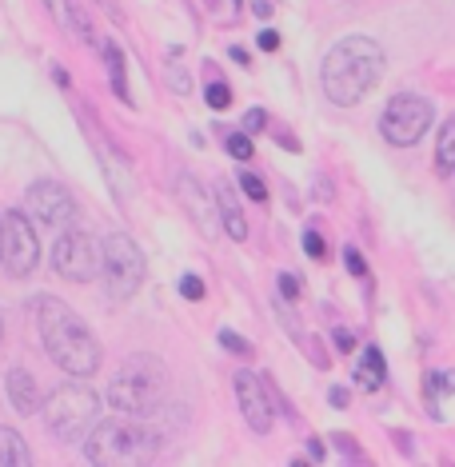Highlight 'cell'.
Returning a JSON list of instances; mask_svg holds the SVG:
<instances>
[{
  "mask_svg": "<svg viewBox=\"0 0 455 467\" xmlns=\"http://www.w3.org/2000/svg\"><path fill=\"white\" fill-rule=\"evenodd\" d=\"M379 80H384V49L371 36H348L323 56V96L340 108H356Z\"/></svg>",
  "mask_w": 455,
  "mask_h": 467,
  "instance_id": "6da1fadb",
  "label": "cell"
},
{
  "mask_svg": "<svg viewBox=\"0 0 455 467\" xmlns=\"http://www.w3.org/2000/svg\"><path fill=\"white\" fill-rule=\"evenodd\" d=\"M36 324H41L44 352H49L52 363L64 368L68 376L85 380L100 368V343L92 340L85 320H80L68 304L52 300V296H41V304H36Z\"/></svg>",
  "mask_w": 455,
  "mask_h": 467,
  "instance_id": "7a4b0ae2",
  "label": "cell"
},
{
  "mask_svg": "<svg viewBox=\"0 0 455 467\" xmlns=\"http://www.w3.org/2000/svg\"><path fill=\"white\" fill-rule=\"evenodd\" d=\"M160 452L152 427L132 424V419H105L92 424L85 435V455L96 467H124V463H148Z\"/></svg>",
  "mask_w": 455,
  "mask_h": 467,
  "instance_id": "3957f363",
  "label": "cell"
},
{
  "mask_svg": "<svg viewBox=\"0 0 455 467\" xmlns=\"http://www.w3.org/2000/svg\"><path fill=\"white\" fill-rule=\"evenodd\" d=\"M168 396V371L156 356H132L120 363L108 384V404L120 416H152Z\"/></svg>",
  "mask_w": 455,
  "mask_h": 467,
  "instance_id": "277c9868",
  "label": "cell"
},
{
  "mask_svg": "<svg viewBox=\"0 0 455 467\" xmlns=\"http://www.w3.org/2000/svg\"><path fill=\"white\" fill-rule=\"evenodd\" d=\"M41 407H44V419H49V432L60 444H80L100 416L96 391H88L85 384H60L49 396V404H41Z\"/></svg>",
  "mask_w": 455,
  "mask_h": 467,
  "instance_id": "5b68a950",
  "label": "cell"
},
{
  "mask_svg": "<svg viewBox=\"0 0 455 467\" xmlns=\"http://www.w3.org/2000/svg\"><path fill=\"white\" fill-rule=\"evenodd\" d=\"M100 276H105V288L113 300H132L144 284V252L136 248L132 236L124 232H113L100 248Z\"/></svg>",
  "mask_w": 455,
  "mask_h": 467,
  "instance_id": "8992f818",
  "label": "cell"
},
{
  "mask_svg": "<svg viewBox=\"0 0 455 467\" xmlns=\"http://www.w3.org/2000/svg\"><path fill=\"white\" fill-rule=\"evenodd\" d=\"M432 100L415 96V92H399V96L387 100L384 116H379V133H384L387 144L396 148H412L415 140H423V133L432 128Z\"/></svg>",
  "mask_w": 455,
  "mask_h": 467,
  "instance_id": "52a82bcc",
  "label": "cell"
},
{
  "mask_svg": "<svg viewBox=\"0 0 455 467\" xmlns=\"http://www.w3.org/2000/svg\"><path fill=\"white\" fill-rule=\"evenodd\" d=\"M52 268L68 279V284H88L100 276V248L88 232H80L77 224L64 228L52 244Z\"/></svg>",
  "mask_w": 455,
  "mask_h": 467,
  "instance_id": "ba28073f",
  "label": "cell"
},
{
  "mask_svg": "<svg viewBox=\"0 0 455 467\" xmlns=\"http://www.w3.org/2000/svg\"><path fill=\"white\" fill-rule=\"evenodd\" d=\"M0 260H5L8 276H29L41 260V240H36L29 216L16 208L0 220Z\"/></svg>",
  "mask_w": 455,
  "mask_h": 467,
  "instance_id": "9c48e42d",
  "label": "cell"
},
{
  "mask_svg": "<svg viewBox=\"0 0 455 467\" xmlns=\"http://www.w3.org/2000/svg\"><path fill=\"white\" fill-rule=\"evenodd\" d=\"M29 216L52 232H64L77 224V200L57 180H36L29 188Z\"/></svg>",
  "mask_w": 455,
  "mask_h": 467,
  "instance_id": "30bf717a",
  "label": "cell"
},
{
  "mask_svg": "<svg viewBox=\"0 0 455 467\" xmlns=\"http://www.w3.org/2000/svg\"><path fill=\"white\" fill-rule=\"evenodd\" d=\"M236 399H240V412H244L248 427H252L256 435L272 432V424H276L272 396H268V388L259 384L252 371H236Z\"/></svg>",
  "mask_w": 455,
  "mask_h": 467,
  "instance_id": "8fae6325",
  "label": "cell"
},
{
  "mask_svg": "<svg viewBox=\"0 0 455 467\" xmlns=\"http://www.w3.org/2000/svg\"><path fill=\"white\" fill-rule=\"evenodd\" d=\"M5 388H8V399H13V407L21 416H32V412H41V388H36V380H32V371H24V368H13L8 371V380H5Z\"/></svg>",
  "mask_w": 455,
  "mask_h": 467,
  "instance_id": "7c38bea8",
  "label": "cell"
},
{
  "mask_svg": "<svg viewBox=\"0 0 455 467\" xmlns=\"http://www.w3.org/2000/svg\"><path fill=\"white\" fill-rule=\"evenodd\" d=\"M180 196H184V208H188V216L196 220V228L204 232V236H212V232H216V212H212V204L204 200V192L188 180V176L180 180Z\"/></svg>",
  "mask_w": 455,
  "mask_h": 467,
  "instance_id": "4fadbf2b",
  "label": "cell"
},
{
  "mask_svg": "<svg viewBox=\"0 0 455 467\" xmlns=\"http://www.w3.org/2000/svg\"><path fill=\"white\" fill-rule=\"evenodd\" d=\"M216 204H220V220H224L228 236L244 240L248 236V220H244V212H240V200H236V192H232L228 184H216Z\"/></svg>",
  "mask_w": 455,
  "mask_h": 467,
  "instance_id": "5bb4252c",
  "label": "cell"
},
{
  "mask_svg": "<svg viewBox=\"0 0 455 467\" xmlns=\"http://www.w3.org/2000/svg\"><path fill=\"white\" fill-rule=\"evenodd\" d=\"M384 380H387L384 352H379V348H368L364 356H359V363H356V384L368 388V391H379V388H384Z\"/></svg>",
  "mask_w": 455,
  "mask_h": 467,
  "instance_id": "9a60e30c",
  "label": "cell"
},
{
  "mask_svg": "<svg viewBox=\"0 0 455 467\" xmlns=\"http://www.w3.org/2000/svg\"><path fill=\"white\" fill-rule=\"evenodd\" d=\"M32 452L13 427H0V467H29Z\"/></svg>",
  "mask_w": 455,
  "mask_h": 467,
  "instance_id": "2e32d148",
  "label": "cell"
},
{
  "mask_svg": "<svg viewBox=\"0 0 455 467\" xmlns=\"http://www.w3.org/2000/svg\"><path fill=\"white\" fill-rule=\"evenodd\" d=\"M435 172L440 176L455 172V120H443L440 140H435Z\"/></svg>",
  "mask_w": 455,
  "mask_h": 467,
  "instance_id": "e0dca14e",
  "label": "cell"
},
{
  "mask_svg": "<svg viewBox=\"0 0 455 467\" xmlns=\"http://www.w3.org/2000/svg\"><path fill=\"white\" fill-rule=\"evenodd\" d=\"M105 60H108V77H113V92L120 100H128V84H124V52L120 44H105Z\"/></svg>",
  "mask_w": 455,
  "mask_h": 467,
  "instance_id": "ac0fdd59",
  "label": "cell"
},
{
  "mask_svg": "<svg viewBox=\"0 0 455 467\" xmlns=\"http://www.w3.org/2000/svg\"><path fill=\"white\" fill-rule=\"evenodd\" d=\"M204 96H208V108H216V112H224V108L232 105V88H228L224 80H208Z\"/></svg>",
  "mask_w": 455,
  "mask_h": 467,
  "instance_id": "d6986e66",
  "label": "cell"
},
{
  "mask_svg": "<svg viewBox=\"0 0 455 467\" xmlns=\"http://www.w3.org/2000/svg\"><path fill=\"white\" fill-rule=\"evenodd\" d=\"M240 188L252 196L256 204H264V200H268V188H264V180H259L256 172H240Z\"/></svg>",
  "mask_w": 455,
  "mask_h": 467,
  "instance_id": "ffe728a7",
  "label": "cell"
},
{
  "mask_svg": "<svg viewBox=\"0 0 455 467\" xmlns=\"http://www.w3.org/2000/svg\"><path fill=\"white\" fill-rule=\"evenodd\" d=\"M228 152L236 156V160H252V140H248V133H232L228 136Z\"/></svg>",
  "mask_w": 455,
  "mask_h": 467,
  "instance_id": "44dd1931",
  "label": "cell"
},
{
  "mask_svg": "<svg viewBox=\"0 0 455 467\" xmlns=\"http://www.w3.org/2000/svg\"><path fill=\"white\" fill-rule=\"evenodd\" d=\"M180 296L184 300H204V279L200 276H180Z\"/></svg>",
  "mask_w": 455,
  "mask_h": 467,
  "instance_id": "7402d4cb",
  "label": "cell"
},
{
  "mask_svg": "<svg viewBox=\"0 0 455 467\" xmlns=\"http://www.w3.org/2000/svg\"><path fill=\"white\" fill-rule=\"evenodd\" d=\"M44 5H49L52 21H57L60 28H72V8H68V0H44Z\"/></svg>",
  "mask_w": 455,
  "mask_h": 467,
  "instance_id": "603a6c76",
  "label": "cell"
},
{
  "mask_svg": "<svg viewBox=\"0 0 455 467\" xmlns=\"http://www.w3.org/2000/svg\"><path fill=\"white\" fill-rule=\"evenodd\" d=\"M220 343H224V348H228V352H236V356H248V343H244V340H240V335H236V332H220Z\"/></svg>",
  "mask_w": 455,
  "mask_h": 467,
  "instance_id": "cb8c5ba5",
  "label": "cell"
},
{
  "mask_svg": "<svg viewBox=\"0 0 455 467\" xmlns=\"http://www.w3.org/2000/svg\"><path fill=\"white\" fill-rule=\"evenodd\" d=\"M343 264H348V272H351V276H364V272H368V268H364V256H359L356 248L343 252Z\"/></svg>",
  "mask_w": 455,
  "mask_h": 467,
  "instance_id": "d4e9b609",
  "label": "cell"
},
{
  "mask_svg": "<svg viewBox=\"0 0 455 467\" xmlns=\"http://www.w3.org/2000/svg\"><path fill=\"white\" fill-rule=\"evenodd\" d=\"M264 124H268L264 108H252V112H248V116H244V133H259V128H264Z\"/></svg>",
  "mask_w": 455,
  "mask_h": 467,
  "instance_id": "484cf974",
  "label": "cell"
},
{
  "mask_svg": "<svg viewBox=\"0 0 455 467\" xmlns=\"http://www.w3.org/2000/svg\"><path fill=\"white\" fill-rule=\"evenodd\" d=\"M304 248H308V256H312V260H320V256H323V240H320V232H304Z\"/></svg>",
  "mask_w": 455,
  "mask_h": 467,
  "instance_id": "4316f807",
  "label": "cell"
},
{
  "mask_svg": "<svg viewBox=\"0 0 455 467\" xmlns=\"http://www.w3.org/2000/svg\"><path fill=\"white\" fill-rule=\"evenodd\" d=\"M280 292H284V300H300V284H296V276H280Z\"/></svg>",
  "mask_w": 455,
  "mask_h": 467,
  "instance_id": "83f0119b",
  "label": "cell"
},
{
  "mask_svg": "<svg viewBox=\"0 0 455 467\" xmlns=\"http://www.w3.org/2000/svg\"><path fill=\"white\" fill-rule=\"evenodd\" d=\"M332 340H336V348H340V352H351V348H356V340H351V332H348V328H336V335H332Z\"/></svg>",
  "mask_w": 455,
  "mask_h": 467,
  "instance_id": "f1b7e54d",
  "label": "cell"
},
{
  "mask_svg": "<svg viewBox=\"0 0 455 467\" xmlns=\"http://www.w3.org/2000/svg\"><path fill=\"white\" fill-rule=\"evenodd\" d=\"M259 49H264V52H276V49H280V36H276V32H259Z\"/></svg>",
  "mask_w": 455,
  "mask_h": 467,
  "instance_id": "f546056e",
  "label": "cell"
},
{
  "mask_svg": "<svg viewBox=\"0 0 455 467\" xmlns=\"http://www.w3.org/2000/svg\"><path fill=\"white\" fill-rule=\"evenodd\" d=\"M328 404H332V407H348V391H343V388H332V391H328Z\"/></svg>",
  "mask_w": 455,
  "mask_h": 467,
  "instance_id": "4dcf8cb0",
  "label": "cell"
},
{
  "mask_svg": "<svg viewBox=\"0 0 455 467\" xmlns=\"http://www.w3.org/2000/svg\"><path fill=\"white\" fill-rule=\"evenodd\" d=\"M435 388H443V391H455V371H443V376H435Z\"/></svg>",
  "mask_w": 455,
  "mask_h": 467,
  "instance_id": "1f68e13d",
  "label": "cell"
},
{
  "mask_svg": "<svg viewBox=\"0 0 455 467\" xmlns=\"http://www.w3.org/2000/svg\"><path fill=\"white\" fill-rule=\"evenodd\" d=\"M252 13L256 16H272V0H252Z\"/></svg>",
  "mask_w": 455,
  "mask_h": 467,
  "instance_id": "d6a6232c",
  "label": "cell"
},
{
  "mask_svg": "<svg viewBox=\"0 0 455 467\" xmlns=\"http://www.w3.org/2000/svg\"><path fill=\"white\" fill-rule=\"evenodd\" d=\"M308 455H312V460H323V444L312 440V444H308Z\"/></svg>",
  "mask_w": 455,
  "mask_h": 467,
  "instance_id": "836d02e7",
  "label": "cell"
},
{
  "mask_svg": "<svg viewBox=\"0 0 455 467\" xmlns=\"http://www.w3.org/2000/svg\"><path fill=\"white\" fill-rule=\"evenodd\" d=\"M52 77H57L60 88H68V72H64V69H52Z\"/></svg>",
  "mask_w": 455,
  "mask_h": 467,
  "instance_id": "e575fe53",
  "label": "cell"
},
{
  "mask_svg": "<svg viewBox=\"0 0 455 467\" xmlns=\"http://www.w3.org/2000/svg\"><path fill=\"white\" fill-rule=\"evenodd\" d=\"M236 5H240V0H236Z\"/></svg>",
  "mask_w": 455,
  "mask_h": 467,
  "instance_id": "d590c367",
  "label": "cell"
}]
</instances>
